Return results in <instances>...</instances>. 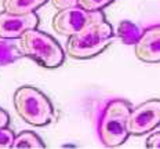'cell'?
Returning a JSON list of instances; mask_svg holds the SVG:
<instances>
[{"label": "cell", "mask_w": 160, "mask_h": 149, "mask_svg": "<svg viewBox=\"0 0 160 149\" xmlns=\"http://www.w3.org/2000/svg\"><path fill=\"white\" fill-rule=\"evenodd\" d=\"M115 40L112 25L105 18L97 19L79 32L69 36L66 42V54L76 59H88L101 54Z\"/></svg>", "instance_id": "1"}, {"label": "cell", "mask_w": 160, "mask_h": 149, "mask_svg": "<svg viewBox=\"0 0 160 149\" xmlns=\"http://www.w3.org/2000/svg\"><path fill=\"white\" fill-rule=\"evenodd\" d=\"M131 105L126 99H112L104 107L97 124V132L102 145L116 148L123 145L130 137L128 115Z\"/></svg>", "instance_id": "2"}, {"label": "cell", "mask_w": 160, "mask_h": 149, "mask_svg": "<svg viewBox=\"0 0 160 149\" xmlns=\"http://www.w3.org/2000/svg\"><path fill=\"white\" fill-rule=\"evenodd\" d=\"M18 46L24 57H29L43 68H58L65 61V52L59 43L38 28L26 31L19 37Z\"/></svg>", "instance_id": "3"}, {"label": "cell", "mask_w": 160, "mask_h": 149, "mask_svg": "<svg viewBox=\"0 0 160 149\" xmlns=\"http://www.w3.org/2000/svg\"><path fill=\"white\" fill-rule=\"evenodd\" d=\"M15 112L25 123L43 127L54 120V107L47 95L32 86L18 87L12 97Z\"/></svg>", "instance_id": "4"}, {"label": "cell", "mask_w": 160, "mask_h": 149, "mask_svg": "<svg viewBox=\"0 0 160 149\" xmlns=\"http://www.w3.org/2000/svg\"><path fill=\"white\" fill-rule=\"evenodd\" d=\"M105 18L101 11H87L80 6L59 10L52 18V29L64 36H72L97 19Z\"/></svg>", "instance_id": "5"}, {"label": "cell", "mask_w": 160, "mask_h": 149, "mask_svg": "<svg viewBox=\"0 0 160 149\" xmlns=\"http://www.w3.org/2000/svg\"><path fill=\"white\" fill-rule=\"evenodd\" d=\"M160 124V99H149L131 108L128 115L130 135H144Z\"/></svg>", "instance_id": "6"}, {"label": "cell", "mask_w": 160, "mask_h": 149, "mask_svg": "<svg viewBox=\"0 0 160 149\" xmlns=\"http://www.w3.org/2000/svg\"><path fill=\"white\" fill-rule=\"evenodd\" d=\"M39 17L36 12L31 14H11L3 10L0 12V39H19L29 29L38 28Z\"/></svg>", "instance_id": "7"}, {"label": "cell", "mask_w": 160, "mask_h": 149, "mask_svg": "<svg viewBox=\"0 0 160 149\" xmlns=\"http://www.w3.org/2000/svg\"><path fill=\"white\" fill-rule=\"evenodd\" d=\"M135 57L146 64L160 62V25H153L142 31L141 37L134 44Z\"/></svg>", "instance_id": "8"}, {"label": "cell", "mask_w": 160, "mask_h": 149, "mask_svg": "<svg viewBox=\"0 0 160 149\" xmlns=\"http://www.w3.org/2000/svg\"><path fill=\"white\" fill-rule=\"evenodd\" d=\"M48 0H3V10L11 14H31L44 6Z\"/></svg>", "instance_id": "9"}, {"label": "cell", "mask_w": 160, "mask_h": 149, "mask_svg": "<svg viewBox=\"0 0 160 149\" xmlns=\"http://www.w3.org/2000/svg\"><path fill=\"white\" fill-rule=\"evenodd\" d=\"M141 35V28L131 21H122L116 28V36L124 44H135Z\"/></svg>", "instance_id": "10"}, {"label": "cell", "mask_w": 160, "mask_h": 149, "mask_svg": "<svg viewBox=\"0 0 160 149\" xmlns=\"http://www.w3.org/2000/svg\"><path fill=\"white\" fill-rule=\"evenodd\" d=\"M14 149H43L46 148V145L43 144L42 138L39 135H36L32 131H22L18 135L14 137V142L12 147Z\"/></svg>", "instance_id": "11"}, {"label": "cell", "mask_w": 160, "mask_h": 149, "mask_svg": "<svg viewBox=\"0 0 160 149\" xmlns=\"http://www.w3.org/2000/svg\"><path fill=\"white\" fill-rule=\"evenodd\" d=\"M22 57L24 54L21 52L18 44L10 42V39H2L0 42V66L15 62Z\"/></svg>", "instance_id": "12"}, {"label": "cell", "mask_w": 160, "mask_h": 149, "mask_svg": "<svg viewBox=\"0 0 160 149\" xmlns=\"http://www.w3.org/2000/svg\"><path fill=\"white\" fill-rule=\"evenodd\" d=\"M115 0H78V6L87 11H102Z\"/></svg>", "instance_id": "13"}, {"label": "cell", "mask_w": 160, "mask_h": 149, "mask_svg": "<svg viewBox=\"0 0 160 149\" xmlns=\"http://www.w3.org/2000/svg\"><path fill=\"white\" fill-rule=\"evenodd\" d=\"M14 131L7 127L0 128V149H7L12 147L14 142Z\"/></svg>", "instance_id": "14"}, {"label": "cell", "mask_w": 160, "mask_h": 149, "mask_svg": "<svg viewBox=\"0 0 160 149\" xmlns=\"http://www.w3.org/2000/svg\"><path fill=\"white\" fill-rule=\"evenodd\" d=\"M145 147L149 149H160V131L153 132L146 138Z\"/></svg>", "instance_id": "15"}, {"label": "cell", "mask_w": 160, "mask_h": 149, "mask_svg": "<svg viewBox=\"0 0 160 149\" xmlns=\"http://www.w3.org/2000/svg\"><path fill=\"white\" fill-rule=\"evenodd\" d=\"M51 4L54 6L57 10H64L68 7L78 6V0H51Z\"/></svg>", "instance_id": "16"}, {"label": "cell", "mask_w": 160, "mask_h": 149, "mask_svg": "<svg viewBox=\"0 0 160 149\" xmlns=\"http://www.w3.org/2000/svg\"><path fill=\"white\" fill-rule=\"evenodd\" d=\"M8 123H10V116H8V113L4 111V109L0 108V128L7 127Z\"/></svg>", "instance_id": "17"}]
</instances>
